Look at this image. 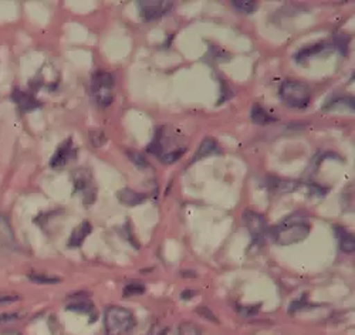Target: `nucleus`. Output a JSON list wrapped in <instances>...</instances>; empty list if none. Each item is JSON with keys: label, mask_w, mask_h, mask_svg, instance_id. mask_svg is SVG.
Returning a JSON list of instances; mask_svg holds the SVG:
<instances>
[{"label": "nucleus", "mask_w": 355, "mask_h": 335, "mask_svg": "<svg viewBox=\"0 0 355 335\" xmlns=\"http://www.w3.org/2000/svg\"><path fill=\"white\" fill-rule=\"evenodd\" d=\"M310 230V223L304 216L293 215L272 229V239L280 246H290L306 240Z\"/></svg>", "instance_id": "1"}, {"label": "nucleus", "mask_w": 355, "mask_h": 335, "mask_svg": "<svg viewBox=\"0 0 355 335\" xmlns=\"http://www.w3.org/2000/svg\"><path fill=\"white\" fill-rule=\"evenodd\" d=\"M135 325L134 314L124 309L112 306L105 310L104 314V327L107 335H125Z\"/></svg>", "instance_id": "2"}, {"label": "nucleus", "mask_w": 355, "mask_h": 335, "mask_svg": "<svg viewBox=\"0 0 355 335\" xmlns=\"http://www.w3.org/2000/svg\"><path fill=\"white\" fill-rule=\"evenodd\" d=\"M280 98L291 108H306L311 100V89L302 81L287 80L282 83L279 89Z\"/></svg>", "instance_id": "3"}, {"label": "nucleus", "mask_w": 355, "mask_h": 335, "mask_svg": "<svg viewBox=\"0 0 355 335\" xmlns=\"http://www.w3.org/2000/svg\"><path fill=\"white\" fill-rule=\"evenodd\" d=\"M114 76L107 71H97L92 81V93L98 107H108L114 100Z\"/></svg>", "instance_id": "4"}, {"label": "nucleus", "mask_w": 355, "mask_h": 335, "mask_svg": "<svg viewBox=\"0 0 355 335\" xmlns=\"http://www.w3.org/2000/svg\"><path fill=\"white\" fill-rule=\"evenodd\" d=\"M243 222L245 226L248 227L252 239L254 243H261L269 232L268 221L261 215V213H257L254 210H245L243 212Z\"/></svg>", "instance_id": "5"}, {"label": "nucleus", "mask_w": 355, "mask_h": 335, "mask_svg": "<svg viewBox=\"0 0 355 335\" xmlns=\"http://www.w3.org/2000/svg\"><path fill=\"white\" fill-rule=\"evenodd\" d=\"M172 9V2L166 0H141L138 2V10L144 20H155L165 16Z\"/></svg>", "instance_id": "6"}, {"label": "nucleus", "mask_w": 355, "mask_h": 335, "mask_svg": "<svg viewBox=\"0 0 355 335\" xmlns=\"http://www.w3.org/2000/svg\"><path fill=\"white\" fill-rule=\"evenodd\" d=\"M74 157V149H73V141L71 138H69L67 141H64L60 146L57 148L55 154L53 155L50 165L53 168H62L64 166L71 158Z\"/></svg>", "instance_id": "7"}, {"label": "nucleus", "mask_w": 355, "mask_h": 335, "mask_svg": "<svg viewBox=\"0 0 355 335\" xmlns=\"http://www.w3.org/2000/svg\"><path fill=\"white\" fill-rule=\"evenodd\" d=\"M73 182H74V187L77 191H84L85 194L90 191V188L93 187V176L92 172L88 171L87 168H78L73 172ZM88 195L92 196V199H96V195H92L88 192Z\"/></svg>", "instance_id": "8"}, {"label": "nucleus", "mask_w": 355, "mask_h": 335, "mask_svg": "<svg viewBox=\"0 0 355 335\" xmlns=\"http://www.w3.org/2000/svg\"><path fill=\"white\" fill-rule=\"evenodd\" d=\"M116 199L120 200V203H123V205H125V206L134 207V206H138V205H141L142 202H145L146 196H145L144 194L137 192V191L124 188V189H120V191L116 192Z\"/></svg>", "instance_id": "9"}, {"label": "nucleus", "mask_w": 355, "mask_h": 335, "mask_svg": "<svg viewBox=\"0 0 355 335\" xmlns=\"http://www.w3.org/2000/svg\"><path fill=\"white\" fill-rule=\"evenodd\" d=\"M12 100H13L21 110H24V111L35 110V108H37V107L40 105V103H39L33 96L24 93V91H19V89L13 91Z\"/></svg>", "instance_id": "10"}, {"label": "nucleus", "mask_w": 355, "mask_h": 335, "mask_svg": "<svg viewBox=\"0 0 355 335\" xmlns=\"http://www.w3.org/2000/svg\"><path fill=\"white\" fill-rule=\"evenodd\" d=\"M92 229H93V226L90 222H83L80 226H77L69 239V246L70 248L81 246L85 237L92 233Z\"/></svg>", "instance_id": "11"}, {"label": "nucleus", "mask_w": 355, "mask_h": 335, "mask_svg": "<svg viewBox=\"0 0 355 335\" xmlns=\"http://www.w3.org/2000/svg\"><path fill=\"white\" fill-rule=\"evenodd\" d=\"M214 154H219V145H218L216 139L215 138H205L202 141V144L199 145V148L196 151V155L192 162H196L200 158L211 157Z\"/></svg>", "instance_id": "12"}, {"label": "nucleus", "mask_w": 355, "mask_h": 335, "mask_svg": "<svg viewBox=\"0 0 355 335\" xmlns=\"http://www.w3.org/2000/svg\"><path fill=\"white\" fill-rule=\"evenodd\" d=\"M336 234L338 237L340 241V249L344 253H354L355 250V241H354V236L344 227L341 226H336Z\"/></svg>", "instance_id": "13"}, {"label": "nucleus", "mask_w": 355, "mask_h": 335, "mask_svg": "<svg viewBox=\"0 0 355 335\" xmlns=\"http://www.w3.org/2000/svg\"><path fill=\"white\" fill-rule=\"evenodd\" d=\"M250 118L254 124L257 126H266L272 123V121H276L268 111H266L260 104H253L252 111H250Z\"/></svg>", "instance_id": "14"}, {"label": "nucleus", "mask_w": 355, "mask_h": 335, "mask_svg": "<svg viewBox=\"0 0 355 335\" xmlns=\"http://www.w3.org/2000/svg\"><path fill=\"white\" fill-rule=\"evenodd\" d=\"M324 49H325V44H324V43H318V44H315V46L306 47V49L300 50L297 54H295L294 58H295V62H297V63H303V62H307V60H309L310 57H313L314 54L321 53Z\"/></svg>", "instance_id": "15"}, {"label": "nucleus", "mask_w": 355, "mask_h": 335, "mask_svg": "<svg viewBox=\"0 0 355 335\" xmlns=\"http://www.w3.org/2000/svg\"><path fill=\"white\" fill-rule=\"evenodd\" d=\"M232 5L236 10L245 15H250L257 10V3L254 0H233Z\"/></svg>", "instance_id": "16"}, {"label": "nucleus", "mask_w": 355, "mask_h": 335, "mask_svg": "<svg viewBox=\"0 0 355 335\" xmlns=\"http://www.w3.org/2000/svg\"><path fill=\"white\" fill-rule=\"evenodd\" d=\"M269 187L277 192H290L297 188V184H295V182L276 179V180H272V184Z\"/></svg>", "instance_id": "17"}, {"label": "nucleus", "mask_w": 355, "mask_h": 335, "mask_svg": "<svg viewBox=\"0 0 355 335\" xmlns=\"http://www.w3.org/2000/svg\"><path fill=\"white\" fill-rule=\"evenodd\" d=\"M185 151H187V149L182 148V149H176V151L165 152V154H162V155L159 157V160H161L162 164H173V162H176L180 158H182V155L185 154Z\"/></svg>", "instance_id": "18"}, {"label": "nucleus", "mask_w": 355, "mask_h": 335, "mask_svg": "<svg viewBox=\"0 0 355 335\" xmlns=\"http://www.w3.org/2000/svg\"><path fill=\"white\" fill-rule=\"evenodd\" d=\"M28 279L37 284H58L60 283V279H57L54 276H47V274H31Z\"/></svg>", "instance_id": "19"}, {"label": "nucleus", "mask_w": 355, "mask_h": 335, "mask_svg": "<svg viewBox=\"0 0 355 335\" xmlns=\"http://www.w3.org/2000/svg\"><path fill=\"white\" fill-rule=\"evenodd\" d=\"M127 155L132 161V164H135L137 166H139V168H150V162H148L146 158L142 154H139V152H137V151H127Z\"/></svg>", "instance_id": "20"}, {"label": "nucleus", "mask_w": 355, "mask_h": 335, "mask_svg": "<svg viewBox=\"0 0 355 335\" xmlns=\"http://www.w3.org/2000/svg\"><path fill=\"white\" fill-rule=\"evenodd\" d=\"M348 43H349V37L347 35H336L334 36V46L336 49L341 53V54H347V49H348Z\"/></svg>", "instance_id": "21"}, {"label": "nucleus", "mask_w": 355, "mask_h": 335, "mask_svg": "<svg viewBox=\"0 0 355 335\" xmlns=\"http://www.w3.org/2000/svg\"><path fill=\"white\" fill-rule=\"evenodd\" d=\"M178 335H202L199 328L191 323H184L180 325V329H178Z\"/></svg>", "instance_id": "22"}, {"label": "nucleus", "mask_w": 355, "mask_h": 335, "mask_svg": "<svg viewBox=\"0 0 355 335\" xmlns=\"http://www.w3.org/2000/svg\"><path fill=\"white\" fill-rule=\"evenodd\" d=\"M92 304L87 302V301H78L74 304H70L69 310L70 311H81V313H90L92 311Z\"/></svg>", "instance_id": "23"}, {"label": "nucleus", "mask_w": 355, "mask_h": 335, "mask_svg": "<svg viewBox=\"0 0 355 335\" xmlns=\"http://www.w3.org/2000/svg\"><path fill=\"white\" fill-rule=\"evenodd\" d=\"M145 291V287L142 284H128L124 289V295L131 297V295H139Z\"/></svg>", "instance_id": "24"}, {"label": "nucleus", "mask_w": 355, "mask_h": 335, "mask_svg": "<svg viewBox=\"0 0 355 335\" xmlns=\"http://www.w3.org/2000/svg\"><path fill=\"white\" fill-rule=\"evenodd\" d=\"M92 141H93L96 148H100V146H103L105 144L107 137L104 135L103 131H94V132H92Z\"/></svg>", "instance_id": "25"}, {"label": "nucleus", "mask_w": 355, "mask_h": 335, "mask_svg": "<svg viewBox=\"0 0 355 335\" xmlns=\"http://www.w3.org/2000/svg\"><path fill=\"white\" fill-rule=\"evenodd\" d=\"M21 318V314H17V313H5L0 316V325H5V324H9V323H13L16 320Z\"/></svg>", "instance_id": "26"}, {"label": "nucleus", "mask_w": 355, "mask_h": 335, "mask_svg": "<svg viewBox=\"0 0 355 335\" xmlns=\"http://www.w3.org/2000/svg\"><path fill=\"white\" fill-rule=\"evenodd\" d=\"M198 313L200 314V316H203V317H206V318H209L211 321H215V323H218V318L212 314V311L208 309V307H199L198 309Z\"/></svg>", "instance_id": "27"}, {"label": "nucleus", "mask_w": 355, "mask_h": 335, "mask_svg": "<svg viewBox=\"0 0 355 335\" xmlns=\"http://www.w3.org/2000/svg\"><path fill=\"white\" fill-rule=\"evenodd\" d=\"M19 297H0V304H8V302H13V301H17Z\"/></svg>", "instance_id": "28"}]
</instances>
